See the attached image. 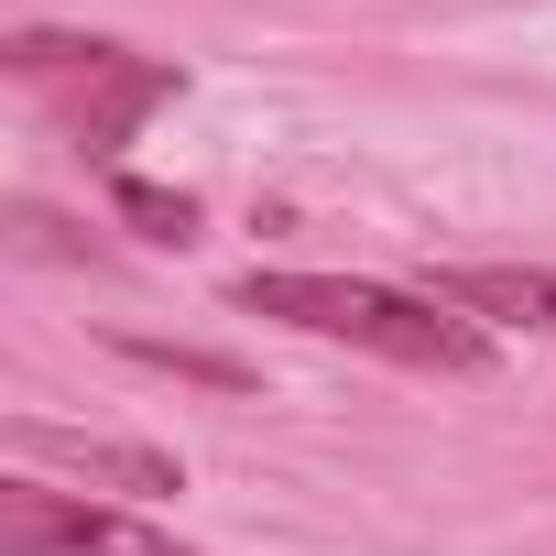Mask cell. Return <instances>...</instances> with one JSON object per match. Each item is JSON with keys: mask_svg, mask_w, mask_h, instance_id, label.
Wrapping results in <instances>:
<instances>
[{"mask_svg": "<svg viewBox=\"0 0 556 556\" xmlns=\"http://www.w3.org/2000/svg\"><path fill=\"white\" fill-rule=\"evenodd\" d=\"M229 306L240 317H285L306 339L382 350L404 371H491V328L458 317L447 295H393V285H350V273H240Z\"/></svg>", "mask_w": 556, "mask_h": 556, "instance_id": "cell-1", "label": "cell"}, {"mask_svg": "<svg viewBox=\"0 0 556 556\" xmlns=\"http://www.w3.org/2000/svg\"><path fill=\"white\" fill-rule=\"evenodd\" d=\"M12 77L66 88V121H77V142H88L99 164L142 131V110H164V99L186 88L164 55H131V45H110V34H12Z\"/></svg>", "mask_w": 556, "mask_h": 556, "instance_id": "cell-2", "label": "cell"}, {"mask_svg": "<svg viewBox=\"0 0 556 556\" xmlns=\"http://www.w3.org/2000/svg\"><path fill=\"white\" fill-rule=\"evenodd\" d=\"M0 556H186V545L164 523L121 513V502H77V491L12 480L0 491Z\"/></svg>", "mask_w": 556, "mask_h": 556, "instance_id": "cell-3", "label": "cell"}, {"mask_svg": "<svg viewBox=\"0 0 556 556\" xmlns=\"http://www.w3.org/2000/svg\"><path fill=\"white\" fill-rule=\"evenodd\" d=\"M12 447L34 458V469H66V480H99V491H121V502H164V491H186V469L164 458V447H121V437H77V426H12Z\"/></svg>", "mask_w": 556, "mask_h": 556, "instance_id": "cell-4", "label": "cell"}, {"mask_svg": "<svg viewBox=\"0 0 556 556\" xmlns=\"http://www.w3.org/2000/svg\"><path fill=\"white\" fill-rule=\"evenodd\" d=\"M110 207L142 229V240H197V197L153 186V175H110Z\"/></svg>", "mask_w": 556, "mask_h": 556, "instance_id": "cell-5", "label": "cell"}, {"mask_svg": "<svg viewBox=\"0 0 556 556\" xmlns=\"http://www.w3.org/2000/svg\"><path fill=\"white\" fill-rule=\"evenodd\" d=\"M121 361H142V371H175V382H218V393H240V382H251L240 361H218V350H186V339H121Z\"/></svg>", "mask_w": 556, "mask_h": 556, "instance_id": "cell-6", "label": "cell"}]
</instances>
